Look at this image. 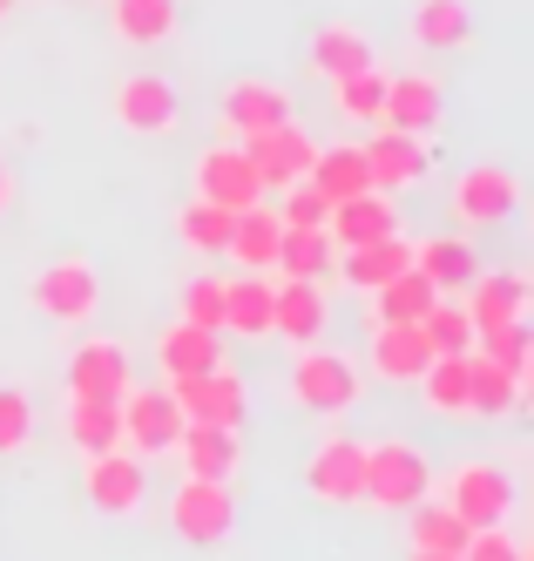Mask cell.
I'll use <instances>...</instances> for the list:
<instances>
[{"label":"cell","instance_id":"7402d4cb","mask_svg":"<svg viewBox=\"0 0 534 561\" xmlns=\"http://www.w3.org/2000/svg\"><path fill=\"white\" fill-rule=\"evenodd\" d=\"M156 366H162V379L217 373V366H224V332H211V325H190V318H177V325L156 339Z\"/></svg>","mask_w":534,"mask_h":561},{"label":"cell","instance_id":"ee69618b","mask_svg":"<svg viewBox=\"0 0 534 561\" xmlns=\"http://www.w3.org/2000/svg\"><path fill=\"white\" fill-rule=\"evenodd\" d=\"M461 561H534V548L508 528V520H501V528H474V535H467V548H461Z\"/></svg>","mask_w":534,"mask_h":561},{"label":"cell","instance_id":"4dcf8cb0","mask_svg":"<svg viewBox=\"0 0 534 561\" xmlns=\"http://www.w3.org/2000/svg\"><path fill=\"white\" fill-rule=\"evenodd\" d=\"M277 237H284V224H277V210L271 204H251V210H237V224H230V264L237 271H271L277 264Z\"/></svg>","mask_w":534,"mask_h":561},{"label":"cell","instance_id":"74e56055","mask_svg":"<svg viewBox=\"0 0 534 561\" xmlns=\"http://www.w3.org/2000/svg\"><path fill=\"white\" fill-rule=\"evenodd\" d=\"M332 257H339V244L325 230H292L284 224V237H277V277H318L325 285V271H332Z\"/></svg>","mask_w":534,"mask_h":561},{"label":"cell","instance_id":"1f68e13d","mask_svg":"<svg viewBox=\"0 0 534 561\" xmlns=\"http://www.w3.org/2000/svg\"><path fill=\"white\" fill-rule=\"evenodd\" d=\"M305 176L318 183L325 204H345V196H365V190H373V176H365V149H359V142H332V149H318Z\"/></svg>","mask_w":534,"mask_h":561},{"label":"cell","instance_id":"f6af8a7d","mask_svg":"<svg viewBox=\"0 0 534 561\" xmlns=\"http://www.w3.org/2000/svg\"><path fill=\"white\" fill-rule=\"evenodd\" d=\"M183 318L190 325H211V332H224V277H190L183 285Z\"/></svg>","mask_w":534,"mask_h":561},{"label":"cell","instance_id":"ffe728a7","mask_svg":"<svg viewBox=\"0 0 534 561\" xmlns=\"http://www.w3.org/2000/svg\"><path fill=\"white\" fill-rule=\"evenodd\" d=\"M170 454L183 460L190 480H230V473L243 467L237 426H203V420H183V433H177V447H170Z\"/></svg>","mask_w":534,"mask_h":561},{"label":"cell","instance_id":"5bb4252c","mask_svg":"<svg viewBox=\"0 0 534 561\" xmlns=\"http://www.w3.org/2000/svg\"><path fill=\"white\" fill-rule=\"evenodd\" d=\"M365 149V176H373L379 196H399V190H413L427 183V163H433V142L427 136H406V129H373V142H359Z\"/></svg>","mask_w":534,"mask_h":561},{"label":"cell","instance_id":"44dd1931","mask_svg":"<svg viewBox=\"0 0 534 561\" xmlns=\"http://www.w3.org/2000/svg\"><path fill=\"white\" fill-rule=\"evenodd\" d=\"M527 392L534 386H521L508 366H495V358H480V352H467V420H514L521 407H527Z\"/></svg>","mask_w":534,"mask_h":561},{"label":"cell","instance_id":"9c48e42d","mask_svg":"<svg viewBox=\"0 0 534 561\" xmlns=\"http://www.w3.org/2000/svg\"><path fill=\"white\" fill-rule=\"evenodd\" d=\"M81 494H89L95 514L129 520L149 501V473H143V460L129 447H109V454H89V467H81Z\"/></svg>","mask_w":534,"mask_h":561},{"label":"cell","instance_id":"f1b7e54d","mask_svg":"<svg viewBox=\"0 0 534 561\" xmlns=\"http://www.w3.org/2000/svg\"><path fill=\"white\" fill-rule=\"evenodd\" d=\"M365 298H373V305H365V325H420L427 305H433L440 291L427 285L413 264H406L399 277H386V285H379V291H365Z\"/></svg>","mask_w":534,"mask_h":561},{"label":"cell","instance_id":"d590c367","mask_svg":"<svg viewBox=\"0 0 534 561\" xmlns=\"http://www.w3.org/2000/svg\"><path fill=\"white\" fill-rule=\"evenodd\" d=\"M230 224H237V210H224V204H203V196H190V204L177 210V237H183V251H196L203 264L230 251Z\"/></svg>","mask_w":534,"mask_h":561},{"label":"cell","instance_id":"60d3db41","mask_svg":"<svg viewBox=\"0 0 534 561\" xmlns=\"http://www.w3.org/2000/svg\"><path fill=\"white\" fill-rule=\"evenodd\" d=\"M420 332H427L433 358H446V352H474V318H467V305H461L454 291H440V298L427 305V318H420Z\"/></svg>","mask_w":534,"mask_h":561},{"label":"cell","instance_id":"cb8c5ba5","mask_svg":"<svg viewBox=\"0 0 534 561\" xmlns=\"http://www.w3.org/2000/svg\"><path fill=\"white\" fill-rule=\"evenodd\" d=\"M413 271L427 277L433 291H467L474 271H480V251L467 244V230H446V237H427V244H413Z\"/></svg>","mask_w":534,"mask_h":561},{"label":"cell","instance_id":"7dc6e473","mask_svg":"<svg viewBox=\"0 0 534 561\" xmlns=\"http://www.w3.org/2000/svg\"><path fill=\"white\" fill-rule=\"evenodd\" d=\"M406 561H461V554H427V548H413V554H406Z\"/></svg>","mask_w":534,"mask_h":561},{"label":"cell","instance_id":"5b68a950","mask_svg":"<svg viewBox=\"0 0 534 561\" xmlns=\"http://www.w3.org/2000/svg\"><path fill=\"white\" fill-rule=\"evenodd\" d=\"M446 507H454L467 528H501V520H514V480L501 460H461L446 467Z\"/></svg>","mask_w":534,"mask_h":561},{"label":"cell","instance_id":"8992f818","mask_svg":"<svg viewBox=\"0 0 534 561\" xmlns=\"http://www.w3.org/2000/svg\"><path fill=\"white\" fill-rule=\"evenodd\" d=\"M170 528H177V541H190V548H224V541L237 535L230 480H190V473H183V488L170 494Z\"/></svg>","mask_w":534,"mask_h":561},{"label":"cell","instance_id":"e575fe53","mask_svg":"<svg viewBox=\"0 0 534 561\" xmlns=\"http://www.w3.org/2000/svg\"><path fill=\"white\" fill-rule=\"evenodd\" d=\"M467 520L454 514V507H446V501H413V507H406V541H413V548H427V554H461L467 548Z\"/></svg>","mask_w":534,"mask_h":561},{"label":"cell","instance_id":"30bf717a","mask_svg":"<svg viewBox=\"0 0 534 561\" xmlns=\"http://www.w3.org/2000/svg\"><path fill=\"white\" fill-rule=\"evenodd\" d=\"M190 183H196V196L203 204H224V210H251V204H264V183H258V170H251V156H243L237 142H211L196 156V170H190Z\"/></svg>","mask_w":534,"mask_h":561},{"label":"cell","instance_id":"9a60e30c","mask_svg":"<svg viewBox=\"0 0 534 561\" xmlns=\"http://www.w3.org/2000/svg\"><path fill=\"white\" fill-rule=\"evenodd\" d=\"M170 399L183 407V420H203V426H243V413H251V392H243V379L230 366L170 379Z\"/></svg>","mask_w":534,"mask_h":561},{"label":"cell","instance_id":"4316f807","mask_svg":"<svg viewBox=\"0 0 534 561\" xmlns=\"http://www.w3.org/2000/svg\"><path fill=\"white\" fill-rule=\"evenodd\" d=\"M365 61H373V34H359L352 21H325L311 42H305V68L325 75V82H339V75H352Z\"/></svg>","mask_w":534,"mask_h":561},{"label":"cell","instance_id":"603a6c76","mask_svg":"<svg viewBox=\"0 0 534 561\" xmlns=\"http://www.w3.org/2000/svg\"><path fill=\"white\" fill-rule=\"evenodd\" d=\"M365 332H373V373L386 386H413L433 366V345L420 325H365Z\"/></svg>","mask_w":534,"mask_h":561},{"label":"cell","instance_id":"d6a6232c","mask_svg":"<svg viewBox=\"0 0 534 561\" xmlns=\"http://www.w3.org/2000/svg\"><path fill=\"white\" fill-rule=\"evenodd\" d=\"M413 42L420 48H440V55H461L474 42L467 0H413Z\"/></svg>","mask_w":534,"mask_h":561},{"label":"cell","instance_id":"3957f363","mask_svg":"<svg viewBox=\"0 0 534 561\" xmlns=\"http://www.w3.org/2000/svg\"><path fill=\"white\" fill-rule=\"evenodd\" d=\"M521 196H527V183L514 170H501V163H467L454 176V190H446V210H454L461 230H495V224H508L521 210Z\"/></svg>","mask_w":534,"mask_h":561},{"label":"cell","instance_id":"8fae6325","mask_svg":"<svg viewBox=\"0 0 534 561\" xmlns=\"http://www.w3.org/2000/svg\"><path fill=\"white\" fill-rule=\"evenodd\" d=\"M359 480H365V439L332 433L318 439L311 460H305V494L325 507H359Z\"/></svg>","mask_w":534,"mask_h":561},{"label":"cell","instance_id":"836d02e7","mask_svg":"<svg viewBox=\"0 0 534 561\" xmlns=\"http://www.w3.org/2000/svg\"><path fill=\"white\" fill-rule=\"evenodd\" d=\"M386 82H393V75L379 61H365V68H352V75H339V82H332V108L345 115V123H359V129H379Z\"/></svg>","mask_w":534,"mask_h":561},{"label":"cell","instance_id":"8d00e7d4","mask_svg":"<svg viewBox=\"0 0 534 561\" xmlns=\"http://www.w3.org/2000/svg\"><path fill=\"white\" fill-rule=\"evenodd\" d=\"M68 439H75L81 460L122 447V407H115V399H75V407H68Z\"/></svg>","mask_w":534,"mask_h":561},{"label":"cell","instance_id":"f35d334b","mask_svg":"<svg viewBox=\"0 0 534 561\" xmlns=\"http://www.w3.org/2000/svg\"><path fill=\"white\" fill-rule=\"evenodd\" d=\"M413 386L427 392V413H440V420H467V352L433 358V366H427Z\"/></svg>","mask_w":534,"mask_h":561},{"label":"cell","instance_id":"484cf974","mask_svg":"<svg viewBox=\"0 0 534 561\" xmlns=\"http://www.w3.org/2000/svg\"><path fill=\"white\" fill-rule=\"evenodd\" d=\"M271 271H237L224 277V332L237 339H264L271 332Z\"/></svg>","mask_w":534,"mask_h":561},{"label":"cell","instance_id":"6da1fadb","mask_svg":"<svg viewBox=\"0 0 534 561\" xmlns=\"http://www.w3.org/2000/svg\"><path fill=\"white\" fill-rule=\"evenodd\" d=\"M433 494V467L413 439H373L365 447V480H359V501L379 507V514H406L413 501Z\"/></svg>","mask_w":534,"mask_h":561},{"label":"cell","instance_id":"7a4b0ae2","mask_svg":"<svg viewBox=\"0 0 534 561\" xmlns=\"http://www.w3.org/2000/svg\"><path fill=\"white\" fill-rule=\"evenodd\" d=\"M292 399H298V413H318V420H339V413H352V399H359V366L345 352H332V345H298V358H292Z\"/></svg>","mask_w":534,"mask_h":561},{"label":"cell","instance_id":"b9f144b4","mask_svg":"<svg viewBox=\"0 0 534 561\" xmlns=\"http://www.w3.org/2000/svg\"><path fill=\"white\" fill-rule=\"evenodd\" d=\"M27 439H34V399L21 386H0V460L27 454Z\"/></svg>","mask_w":534,"mask_h":561},{"label":"cell","instance_id":"83f0119b","mask_svg":"<svg viewBox=\"0 0 534 561\" xmlns=\"http://www.w3.org/2000/svg\"><path fill=\"white\" fill-rule=\"evenodd\" d=\"M386 230H399V217H393V196H379V190L345 196V204H332V217H325V237H332L339 251L373 244V237H386Z\"/></svg>","mask_w":534,"mask_h":561},{"label":"cell","instance_id":"7c38bea8","mask_svg":"<svg viewBox=\"0 0 534 561\" xmlns=\"http://www.w3.org/2000/svg\"><path fill=\"white\" fill-rule=\"evenodd\" d=\"M237 149L251 156V170H258V183L264 190H284V183H298L305 170H311V156H318V142L284 115V123H271V129H251V136H237Z\"/></svg>","mask_w":534,"mask_h":561},{"label":"cell","instance_id":"c3c4849f","mask_svg":"<svg viewBox=\"0 0 534 561\" xmlns=\"http://www.w3.org/2000/svg\"><path fill=\"white\" fill-rule=\"evenodd\" d=\"M8 8H14V0H0V14H8Z\"/></svg>","mask_w":534,"mask_h":561},{"label":"cell","instance_id":"bcb514c9","mask_svg":"<svg viewBox=\"0 0 534 561\" xmlns=\"http://www.w3.org/2000/svg\"><path fill=\"white\" fill-rule=\"evenodd\" d=\"M14 204V176H8V163H0V210Z\"/></svg>","mask_w":534,"mask_h":561},{"label":"cell","instance_id":"2e32d148","mask_svg":"<svg viewBox=\"0 0 534 561\" xmlns=\"http://www.w3.org/2000/svg\"><path fill=\"white\" fill-rule=\"evenodd\" d=\"M332 325V305H325V285L318 277H277L271 285V332L292 339V345H311Z\"/></svg>","mask_w":534,"mask_h":561},{"label":"cell","instance_id":"ac0fdd59","mask_svg":"<svg viewBox=\"0 0 534 561\" xmlns=\"http://www.w3.org/2000/svg\"><path fill=\"white\" fill-rule=\"evenodd\" d=\"M461 305L474 318V332H495V325H508V318H527L534 285H527V271H474V285L461 291Z\"/></svg>","mask_w":534,"mask_h":561},{"label":"cell","instance_id":"d4e9b609","mask_svg":"<svg viewBox=\"0 0 534 561\" xmlns=\"http://www.w3.org/2000/svg\"><path fill=\"white\" fill-rule=\"evenodd\" d=\"M332 264H339V277H345L352 291H379L386 277H399L406 264H413V244H406L399 230H386V237H373V244H352V251H339Z\"/></svg>","mask_w":534,"mask_h":561},{"label":"cell","instance_id":"e0dca14e","mask_svg":"<svg viewBox=\"0 0 534 561\" xmlns=\"http://www.w3.org/2000/svg\"><path fill=\"white\" fill-rule=\"evenodd\" d=\"M224 136H251V129H271L292 115V89L271 82V75H237V82L224 89Z\"/></svg>","mask_w":534,"mask_h":561},{"label":"cell","instance_id":"f546056e","mask_svg":"<svg viewBox=\"0 0 534 561\" xmlns=\"http://www.w3.org/2000/svg\"><path fill=\"white\" fill-rule=\"evenodd\" d=\"M109 27L122 48H162L177 34V0H109Z\"/></svg>","mask_w":534,"mask_h":561},{"label":"cell","instance_id":"52a82bcc","mask_svg":"<svg viewBox=\"0 0 534 561\" xmlns=\"http://www.w3.org/2000/svg\"><path fill=\"white\" fill-rule=\"evenodd\" d=\"M122 407V447H129L136 460H156V454H170L177 447V433H183V407L170 399V386H129L115 399Z\"/></svg>","mask_w":534,"mask_h":561},{"label":"cell","instance_id":"d6986e66","mask_svg":"<svg viewBox=\"0 0 534 561\" xmlns=\"http://www.w3.org/2000/svg\"><path fill=\"white\" fill-rule=\"evenodd\" d=\"M386 129H406V136H433L446 123V89L440 75H393L386 82Z\"/></svg>","mask_w":534,"mask_h":561},{"label":"cell","instance_id":"ab89813d","mask_svg":"<svg viewBox=\"0 0 534 561\" xmlns=\"http://www.w3.org/2000/svg\"><path fill=\"white\" fill-rule=\"evenodd\" d=\"M474 352L495 358V366H508L521 386H534V332H527V318H508V325H495V332H474Z\"/></svg>","mask_w":534,"mask_h":561},{"label":"cell","instance_id":"7bdbcfd3","mask_svg":"<svg viewBox=\"0 0 534 561\" xmlns=\"http://www.w3.org/2000/svg\"><path fill=\"white\" fill-rule=\"evenodd\" d=\"M277 196H284V204H277V224H292V230H325V217H332V204L318 196V183H311V176L284 183Z\"/></svg>","mask_w":534,"mask_h":561},{"label":"cell","instance_id":"ba28073f","mask_svg":"<svg viewBox=\"0 0 534 561\" xmlns=\"http://www.w3.org/2000/svg\"><path fill=\"white\" fill-rule=\"evenodd\" d=\"M109 115H115L122 136H177L183 102H177V89L162 82V75H122L115 95H109Z\"/></svg>","mask_w":534,"mask_h":561},{"label":"cell","instance_id":"4fadbf2b","mask_svg":"<svg viewBox=\"0 0 534 561\" xmlns=\"http://www.w3.org/2000/svg\"><path fill=\"white\" fill-rule=\"evenodd\" d=\"M136 386V358L122 339H81L68 352V399H122Z\"/></svg>","mask_w":534,"mask_h":561},{"label":"cell","instance_id":"277c9868","mask_svg":"<svg viewBox=\"0 0 534 561\" xmlns=\"http://www.w3.org/2000/svg\"><path fill=\"white\" fill-rule=\"evenodd\" d=\"M27 305L41 318H55V325H89V318L102 311V271L89 257H55L48 271H34Z\"/></svg>","mask_w":534,"mask_h":561}]
</instances>
